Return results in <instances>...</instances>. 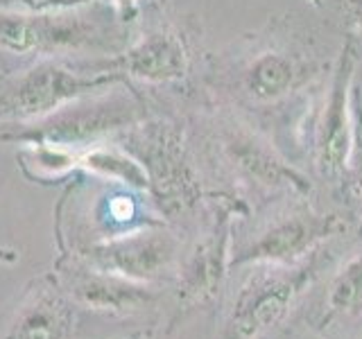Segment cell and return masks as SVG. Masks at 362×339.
Segmentation results:
<instances>
[{
  "instance_id": "1",
  "label": "cell",
  "mask_w": 362,
  "mask_h": 339,
  "mask_svg": "<svg viewBox=\"0 0 362 339\" xmlns=\"http://www.w3.org/2000/svg\"><path fill=\"white\" fill-rule=\"evenodd\" d=\"M202 222L192 240L181 246V258L170 292L173 312L165 333L199 310H209L220 301L231 274V254L235 222L247 218L249 206L238 195H206L202 206Z\"/></svg>"
},
{
  "instance_id": "2",
  "label": "cell",
  "mask_w": 362,
  "mask_h": 339,
  "mask_svg": "<svg viewBox=\"0 0 362 339\" xmlns=\"http://www.w3.org/2000/svg\"><path fill=\"white\" fill-rule=\"evenodd\" d=\"M113 138L143 165L150 181V197L168 224L188 220L202 210L206 192L190 156L184 127L163 118H143Z\"/></svg>"
},
{
  "instance_id": "3",
  "label": "cell",
  "mask_w": 362,
  "mask_h": 339,
  "mask_svg": "<svg viewBox=\"0 0 362 339\" xmlns=\"http://www.w3.org/2000/svg\"><path fill=\"white\" fill-rule=\"evenodd\" d=\"M326 246L294 265L252 267L224 308L215 339H265L288 321L328 265Z\"/></svg>"
},
{
  "instance_id": "4",
  "label": "cell",
  "mask_w": 362,
  "mask_h": 339,
  "mask_svg": "<svg viewBox=\"0 0 362 339\" xmlns=\"http://www.w3.org/2000/svg\"><path fill=\"white\" fill-rule=\"evenodd\" d=\"M145 118L141 105L122 93H95L73 102L41 120L5 124L0 129V145H52L64 150L84 147L118 136L134 122Z\"/></svg>"
},
{
  "instance_id": "5",
  "label": "cell",
  "mask_w": 362,
  "mask_h": 339,
  "mask_svg": "<svg viewBox=\"0 0 362 339\" xmlns=\"http://www.w3.org/2000/svg\"><path fill=\"white\" fill-rule=\"evenodd\" d=\"M344 231L346 220L342 215L317 210L303 197H292L286 208L272 213L249 235L240 240L233 235L231 269L301 263Z\"/></svg>"
},
{
  "instance_id": "6",
  "label": "cell",
  "mask_w": 362,
  "mask_h": 339,
  "mask_svg": "<svg viewBox=\"0 0 362 339\" xmlns=\"http://www.w3.org/2000/svg\"><path fill=\"white\" fill-rule=\"evenodd\" d=\"M120 75L93 73L82 64L39 61L0 93V122L21 124L41 120L86 95H95L102 88L122 84Z\"/></svg>"
},
{
  "instance_id": "7",
  "label": "cell",
  "mask_w": 362,
  "mask_h": 339,
  "mask_svg": "<svg viewBox=\"0 0 362 339\" xmlns=\"http://www.w3.org/2000/svg\"><path fill=\"white\" fill-rule=\"evenodd\" d=\"M222 165L229 170L238 186V197L272 199V197H308L313 184L301 170L283 158L269 141L240 122L224 124L218 136ZM249 206V203H247Z\"/></svg>"
},
{
  "instance_id": "8",
  "label": "cell",
  "mask_w": 362,
  "mask_h": 339,
  "mask_svg": "<svg viewBox=\"0 0 362 339\" xmlns=\"http://www.w3.org/2000/svg\"><path fill=\"white\" fill-rule=\"evenodd\" d=\"M184 240L170 224H154L107 240L88 242L71 251H59L84 265L122 278L156 287H170L177 274Z\"/></svg>"
},
{
  "instance_id": "9",
  "label": "cell",
  "mask_w": 362,
  "mask_h": 339,
  "mask_svg": "<svg viewBox=\"0 0 362 339\" xmlns=\"http://www.w3.org/2000/svg\"><path fill=\"white\" fill-rule=\"evenodd\" d=\"M54 271L77 308L95 314L132 319V316L154 312L163 299V287L109 274L66 254L57 256Z\"/></svg>"
},
{
  "instance_id": "10",
  "label": "cell",
  "mask_w": 362,
  "mask_h": 339,
  "mask_svg": "<svg viewBox=\"0 0 362 339\" xmlns=\"http://www.w3.org/2000/svg\"><path fill=\"white\" fill-rule=\"evenodd\" d=\"M356 66L358 50L354 37H351L335 59L328 95L324 102V113L315 133V167L320 177L328 181H342L346 174L351 138H354L351 97H354L356 86Z\"/></svg>"
},
{
  "instance_id": "11",
  "label": "cell",
  "mask_w": 362,
  "mask_h": 339,
  "mask_svg": "<svg viewBox=\"0 0 362 339\" xmlns=\"http://www.w3.org/2000/svg\"><path fill=\"white\" fill-rule=\"evenodd\" d=\"M75 326L77 305L52 269L30 278L0 316V339H71Z\"/></svg>"
},
{
  "instance_id": "12",
  "label": "cell",
  "mask_w": 362,
  "mask_h": 339,
  "mask_svg": "<svg viewBox=\"0 0 362 339\" xmlns=\"http://www.w3.org/2000/svg\"><path fill=\"white\" fill-rule=\"evenodd\" d=\"M82 66L93 73L139 79L143 84H175L184 82L190 73V48L179 30L158 28L143 34L116 59L90 61Z\"/></svg>"
},
{
  "instance_id": "13",
  "label": "cell",
  "mask_w": 362,
  "mask_h": 339,
  "mask_svg": "<svg viewBox=\"0 0 362 339\" xmlns=\"http://www.w3.org/2000/svg\"><path fill=\"white\" fill-rule=\"evenodd\" d=\"M315 73L317 64L308 54L286 45H267L243 66L238 86L252 105L269 107L305 86Z\"/></svg>"
},
{
  "instance_id": "14",
  "label": "cell",
  "mask_w": 362,
  "mask_h": 339,
  "mask_svg": "<svg viewBox=\"0 0 362 339\" xmlns=\"http://www.w3.org/2000/svg\"><path fill=\"white\" fill-rule=\"evenodd\" d=\"M93 41V25L77 16L0 11V48L16 54L79 48Z\"/></svg>"
},
{
  "instance_id": "15",
  "label": "cell",
  "mask_w": 362,
  "mask_h": 339,
  "mask_svg": "<svg viewBox=\"0 0 362 339\" xmlns=\"http://www.w3.org/2000/svg\"><path fill=\"white\" fill-rule=\"evenodd\" d=\"M362 319V249L351 254L328 278L317 312V328L331 331L335 326Z\"/></svg>"
},
{
  "instance_id": "16",
  "label": "cell",
  "mask_w": 362,
  "mask_h": 339,
  "mask_svg": "<svg viewBox=\"0 0 362 339\" xmlns=\"http://www.w3.org/2000/svg\"><path fill=\"white\" fill-rule=\"evenodd\" d=\"M75 163L90 177L116 186H127L150 195V181L143 165L116 138H107L75 152Z\"/></svg>"
},
{
  "instance_id": "17",
  "label": "cell",
  "mask_w": 362,
  "mask_h": 339,
  "mask_svg": "<svg viewBox=\"0 0 362 339\" xmlns=\"http://www.w3.org/2000/svg\"><path fill=\"white\" fill-rule=\"evenodd\" d=\"M351 109H354V138H351V154L344 181H349V192L362 213V88L358 84L354 86Z\"/></svg>"
},
{
  "instance_id": "18",
  "label": "cell",
  "mask_w": 362,
  "mask_h": 339,
  "mask_svg": "<svg viewBox=\"0 0 362 339\" xmlns=\"http://www.w3.org/2000/svg\"><path fill=\"white\" fill-rule=\"evenodd\" d=\"M356 39H362V0H339Z\"/></svg>"
},
{
  "instance_id": "19",
  "label": "cell",
  "mask_w": 362,
  "mask_h": 339,
  "mask_svg": "<svg viewBox=\"0 0 362 339\" xmlns=\"http://www.w3.org/2000/svg\"><path fill=\"white\" fill-rule=\"evenodd\" d=\"M18 258H21V254L16 251V249H11L5 242H0V263L14 265V263H18Z\"/></svg>"
},
{
  "instance_id": "20",
  "label": "cell",
  "mask_w": 362,
  "mask_h": 339,
  "mask_svg": "<svg viewBox=\"0 0 362 339\" xmlns=\"http://www.w3.org/2000/svg\"><path fill=\"white\" fill-rule=\"evenodd\" d=\"M281 339H331V337H324V335H288V337H281ZM362 339V337H358Z\"/></svg>"
},
{
  "instance_id": "21",
  "label": "cell",
  "mask_w": 362,
  "mask_h": 339,
  "mask_svg": "<svg viewBox=\"0 0 362 339\" xmlns=\"http://www.w3.org/2000/svg\"><path fill=\"white\" fill-rule=\"evenodd\" d=\"M147 337H150V335H145V337H132V339H147Z\"/></svg>"
}]
</instances>
